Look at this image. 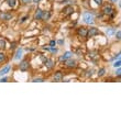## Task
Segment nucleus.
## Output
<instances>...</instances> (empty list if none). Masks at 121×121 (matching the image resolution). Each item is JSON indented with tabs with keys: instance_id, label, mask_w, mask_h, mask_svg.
Segmentation results:
<instances>
[{
	"instance_id": "obj_17",
	"label": "nucleus",
	"mask_w": 121,
	"mask_h": 121,
	"mask_svg": "<svg viewBox=\"0 0 121 121\" xmlns=\"http://www.w3.org/2000/svg\"><path fill=\"white\" fill-rule=\"evenodd\" d=\"M115 29H112V28H109V29H107V31H106V34L108 35V36H111L112 34H115Z\"/></svg>"
},
{
	"instance_id": "obj_29",
	"label": "nucleus",
	"mask_w": 121,
	"mask_h": 121,
	"mask_svg": "<svg viewBox=\"0 0 121 121\" xmlns=\"http://www.w3.org/2000/svg\"><path fill=\"white\" fill-rule=\"evenodd\" d=\"M29 19V16H26V17H23L22 19H21V23H23V22H26V20Z\"/></svg>"
},
{
	"instance_id": "obj_8",
	"label": "nucleus",
	"mask_w": 121,
	"mask_h": 121,
	"mask_svg": "<svg viewBox=\"0 0 121 121\" xmlns=\"http://www.w3.org/2000/svg\"><path fill=\"white\" fill-rule=\"evenodd\" d=\"M72 55H73V53H72V52L70 51H67V52H65V53H64L63 55H62V56H60V62H65V60H68V58H70L72 57Z\"/></svg>"
},
{
	"instance_id": "obj_4",
	"label": "nucleus",
	"mask_w": 121,
	"mask_h": 121,
	"mask_svg": "<svg viewBox=\"0 0 121 121\" xmlns=\"http://www.w3.org/2000/svg\"><path fill=\"white\" fill-rule=\"evenodd\" d=\"M29 67H30V64H29V62L26 60H23L21 63H20V65H19V68H20V70L21 72H26V70L29 69Z\"/></svg>"
},
{
	"instance_id": "obj_6",
	"label": "nucleus",
	"mask_w": 121,
	"mask_h": 121,
	"mask_svg": "<svg viewBox=\"0 0 121 121\" xmlns=\"http://www.w3.org/2000/svg\"><path fill=\"white\" fill-rule=\"evenodd\" d=\"M65 63H66V64H65V65H66V67H68V68H75V67L77 66L76 60H74L72 57L65 60Z\"/></svg>"
},
{
	"instance_id": "obj_10",
	"label": "nucleus",
	"mask_w": 121,
	"mask_h": 121,
	"mask_svg": "<svg viewBox=\"0 0 121 121\" xmlns=\"http://www.w3.org/2000/svg\"><path fill=\"white\" fill-rule=\"evenodd\" d=\"M11 69V65H6L4 67H2L1 69H0V76H3V75H6L8 74Z\"/></svg>"
},
{
	"instance_id": "obj_14",
	"label": "nucleus",
	"mask_w": 121,
	"mask_h": 121,
	"mask_svg": "<svg viewBox=\"0 0 121 121\" xmlns=\"http://www.w3.org/2000/svg\"><path fill=\"white\" fill-rule=\"evenodd\" d=\"M0 18L2 20H4V21H9V20L12 18V14H11V13H1Z\"/></svg>"
},
{
	"instance_id": "obj_12",
	"label": "nucleus",
	"mask_w": 121,
	"mask_h": 121,
	"mask_svg": "<svg viewBox=\"0 0 121 121\" xmlns=\"http://www.w3.org/2000/svg\"><path fill=\"white\" fill-rule=\"evenodd\" d=\"M22 54H23V50L21 48H17V52H16V55H14V60H19L20 58L22 57Z\"/></svg>"
},
{
	"instance_id": "obj_20",
	"label": "nucleus",
	"mask_w": 121,
	"mask_h": 121,
	"mask_svg": "<svg viewBox=\"0 0 121 121\" xmlns=\"http://www.w3.org/2000/svg\"><path fill=\"white\" fill-rule=\"evenodd\" d=\"M48 51H51L53 54H57V53H58V50H57V48H55L54 46H50Z\"/></svg>"
},
{
	"instance_id": "obj_19",
	"label": "nucleus",
	"mask_w": 121,
	"mask_h": 121,
	"mask_svg": "<svg viewBox=\"0 0 121 121\" xmlns=\"http://www.w3.org/2000/svg\"><path fill=\"white\" fill-rule=\"evenodd\" d=\"M6 58H7L6 54H4L3 52H0V63H2V62H4V60H6Z\"/></svg>"
},
{
	"instance_id": "obj_27",
	"label": "nucleus",
	"mask_w": 121,
	"mask_h": 121,
	"mask_svg": "<svg viewBox=\"0 0 121 121\" xmlns=\"http://www.w3.org/2000/svg\"><path fill=\"white\" fill-rule=\"evenodd\" d=\"M94 2H96L97 4H99V6H101L102 2H104V0H94Z\"/></svg>"
},
{
	"instance_id": "obj_15",
	"label": "nucleus",
	"mask_w": 121,
	"mask_h": 121,
	"mask_svg": "<svg viewBox=\"0 0 121 121\" xmlns=\"http://www.w3.org/2000/svg\"><path fill=\"white\" fill-rule=\"evenodd\" d=\"M63 78V74L60 73V72H56L54 74V82H60Z\"/></svg>"
},
{
	"instance_id": "obj_28",
	"label": "nucleus",
	"mask_w": 121,
	"mask_h": 121,
	"mask_svg": "<svg viewBox=\"0 0 121 121\" xmlns=\"http://www.w3.org/2000/svg\"><path fill=\"white\" fill-rule=\"evenodd\" d=\"M56 43H57L58 45H63V44H64V40H63V39H60V40H57V41H56Z\"/></svg>"
},
{
	"instance_id": "obj_34",
	"label": "nucleus",
	"mask_w": 121,
	"mask_h": 121,
	"mask_svg": "<svg viewBox=\"0 0 121 121\" xmlns=\"http://www.w3.org/2000/svg\"><path fill=\"white\" fill-rule=\"evenodd\" d=\"M32 1H33V2H34V3H39V2H40V1H41V0H32Z\"/></svg>"
},
{
	"instance_id": "obj_25",
	"label": "nucleus",
	"mask_w": 121,
	"mask_h": 121,
	"mask_svg": "<svg viewBox=\"0 0 121 121\" xmlns=\"http://www.w3.org/2000/svg\"><path fill=\"white\" fill-rule=\"evenodd\" d=\"M92 73H94V69H90L87 72V77H91L92 76Z\"/></svg>"
},
{
	"instance_id": "obj_7",
	"label": "nucleus",
	"mask_w": 121,
	"mask_h": 121,
	"mask_svg": "<svg viewBox=\"0 0 121 121\" xmlns=\"http://www.w3.org/2000/svg\"><path fill=\"white\" fill-rule=\"evenodd\" d=\"M77 35L82 36V38H87V29L84 26H80L77 29Z\"/></svg>"
},
{
	"instance_id": "obj_18",
	"label": "nucleus",
	"mask_w": 121,
	"mask_h": 121,
	"mask_svg": "<svg viewBox=\"0 0 121 121\" xmlns=\"http://www.w3.org/2000/svg\"><path fill=\"white\" fill-rule=\"evenodd\" d=\"M105 73H106V68H104V67H102V68H100V69L98 70V76L99 77H102L104 75H105Z\"/></svg>"
},
{
	"instance_id": "obj_22",
	"label": "nucleus",
	"mask_w": 121,
	"mask_h": 121,
	"mask_svg": "<svg viewBox=\"0 0 121 121\" xmlns=\"http://www.w3.org/2000/svg\"><path fill=\"white\" fill-rule=\"evenodd\" d=\"M120 65H121V60H117L115 63H113V67H116V68H117V67H120Z\"/></svg>"
},
{
	"instance_id": "obj_16",
	"label": "nucleus",
	"mask_w": 121,
	"mask_h": 121,
	"mask_svg": "<svg viewBox=\"0 0 121 121\" xmlns=\"http://www.w3.org/2000/svg\"><path fill=\"white\" fill-rule=\"evenodd\" d=\"M6 2L10 8H14L17 4V0H6Z\"/></svg>"
},
{
	"instance_id": "obj_24",
	"label": "nucleus",
	"mask_w": 121,
	"mask_h": 121,
	"mask_svg": "<svg viewBox=\"0 0 121 121\" xmlns=\"http://www.w3.org/2000/svg\"><path fill=\"white\" fill-rule=\"evenodd\" d=\"M33 82H34V83H42V82H44V79H43V78H34Z\"/></svg>"
},
{
	"instance_id": "obj_33",
	"label": "nucleus",
	"mask_w": 121,
	"mask_h": 121,
	"mask_svg": "<svg viewBox=\"0 0 121 121\" xmlns=\"http://www.w3.org/2000/svg\"><path fill=\"white\" fill-rule=\"evenodd\" d=\"M109 1H110V2H112V3H117L119 0H109Z\"/></svg>"
},
{
	"instance_id": "obj_30",
	"label": "nucleus",
	"mask_w": 121,
	"mask_h": 121,
	"mask_svg": "<svg viewBox=\"0 0 121 121\" xmlns=\"http://www.w3.org/2000/svg\"><path fill=\"white\" fill-rule=\"evenodd\" d=\"M56 45V41L55 40H52L51 42H50V46H55Z\"/></svg>"
},
{
	"instance_id": "obj_13",
	"label": "nucleus",
	"mask_w": 121,
	"mask_h": 121,
	"mask_svg": "<svg viewBox=\"0 0 121 121\" xmlns=\"http://www.w3.org/2000/svg\"><path fill=\"white\" fill-rule=\"evenodd\" d=\"M50 17H51V12H50V11H48V10H45V11H43V13H42V19L41 20L46 21V20L50 19Z\"/></svg>"
},
{
	"instance_id": "obj_26",
	"label": "nucleus",
	"mask_w": 121,
	"mask_h": 121,
	"mask_svg": "<svg viewBox=\"0 0 121 121\" xmlns=\"http://www.w3.org/2000/svg\"><path fill=\"white\" fill-rule=\"evenodd\" d=\"M116 75L118 77H120V75H121V69H120V67H118V69L116 70Z\"/></svg>"
},
{
	"instance_id": "obj_9",
	"label": "nucleus",
	"mask_w": 121,
	"mask_h": 121,
	"mask_svg": "<svg viewBox=\"0 0 121 121\" xmlns=\"http://www.w3.org/2000/svg\"><path fill=\"white\" fill-rule=\"evenodd\" d=\"M43 64H44L45 66H46V68H48V69L53 68V66H54V62H53V60H50V58H46V60L43 62Z\"/></svg>"
},
{
	"instance_id": "obj_23",
	"label": "nucleus",
	"mask_w": 121,
	"mask_h": 121,
	"mask_svg": "<svg viewBox=\"0 0 121 121\" xmlns=\"http://www.w3.org/2000/svg\"><path fill=\"white\" fill-rule=\"evenodd\" d=\"M116 38H117V40H120L121 39V31L120 30H118V31L116 32Z\"/></svg>"
},
{
	"instance_id": "obj_5",
	"label": "nucleus",
	"mask_w": 121,
	"mask_h": 121,
	"mask_svg": "<svg viewBox=\"0 0 121 121\" xmlns=\"http://www.w3.org/2000/svg\"><path fill=\"white\" fill-rule=\"evenodd\" d=\"M64 13V16H69V14H72V13L75 11V9H74L73 6H70V4H68V6L64 7V9L62 10Z\"/></svg>"
},
{
	"instance_id": "obj_21",
	"label": "nucleus",
	"mask_w": 121,
	"mask_h": 121,
	"mask_svg": "<svg viewBox=\"0 0 121 121\" xmlns=\"http://www.w3.org/2000/svg\"><path fill=\"white\" fill-rule=\"evenodd\" d=\"M6 48V40L0 39V48Z\"/></svg>"
},
{
	"instance_id": "obj_32",
	"label": "nucleus",
	"mask_w": 121,
	"mask_h": 121,
	"mask_svg": "<svg viewBox=\"0 0 121 121\" xmlns=\"http://www.w3.org/2000/svg\"><path fill=\"white\" fill-rule=\"evenodd\" d=\"M22 1V3H24V4H28V3H30L32 1V0H21Z\"/></svg>"
},
{
	"instance_id": "obj_3",
	"label": "nucleus",
	"mask_w": 121,
	"mask_h": 121,
	"mask_svg": "<svg viewBox=\"0 0 121 121\" xmlns=\"http://www.w3.org/2000/svg\"><path fill=\"white\" fill-rule=\"evenodd\" d=\"M113 11H115V9L112 8L111 4H106V6L102 8V13L106 14V16H110Z\"/></svg>"
},
{
	"instance_id": "obj_1",
	"label": "nucleus",
	"mask_w": 121,
	"mask_h": 121,
	"mask_svg": "<svg viewBox=\"0 0 121 121\" xmlns=\"http://www.w3.org/2000/svg\"><path fill=\"white\" fill-rule=\"evenodd\" d=\"M83 21L86 24H94V22H95V17H94V14H92L91 12H84L83 13Z\"/></svg>"
},
{
	"instance_id": "obj_31",
	"label": "nucleus",
	"mask_w": 121,
	"mask_h": 121,
	"mask_svg": "<svg viewBox=\"0 0 121 121\" xmlns=\"http://www.w3.org/2000/svg\"><path fill=\"white\" fill-rule=\"evenodd\" d=\"M7 80H8V77H2L1 76V78H0V82H1V83H4V82H7Z\"/></svg>"
},
{
	"instance_id": "obj_11",
	"label": "nucleus",
	"mask_w": 121,
	"mask_h": 121,
	"mask_svg": "<svg viewBox=\"0 0 121 121\" xmlns=\"http://www.w3.org/2000/svg\"><path fill=\"white\" fill-rule=\"evenodd\" d=\"M42 13H43V10L38 8V9L35 10V13H34V20H41L42 19Z\"/></svg>"
},
{
	"instance_id": "obj_2",
	"label": "nucleus",
	"mask_w": 121,
	"mask_h": 121,
	"mask_svg": "<svg viewBox=\"0 0 121 121\" xmlns=\"http://www.w3.org/2000/svg\"><path fill=\"white\" fill-rule=\"evenodd\" d=\"M99 33H100V32H99V30L97 29V28L91 26L90 29H87V38H94L96 35H98Z\"/></svg>"
}]
</instances>
